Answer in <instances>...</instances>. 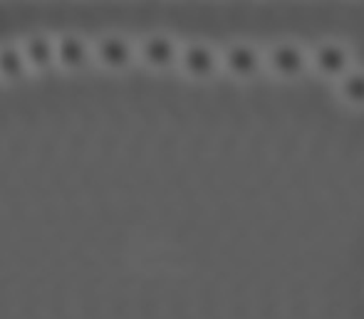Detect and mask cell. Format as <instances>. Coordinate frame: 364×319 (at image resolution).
I'll use <instances>...</instances> for the list:
<instances>
[{"label":"cell","instance_id":"1","mask_svg":"<svg viewBox=\"0 0 364 319\" xmlns=\"http://www.w3.org/2000/svg\"><path fill=\"white\" fill-rule=\"evenodd\" d=\"M265 75L285 85L300 82L310 75V48L292 38L265 45Z\"/></svg>","mask_w":364,"mask_h":319},{"label":"cell","instance_id":"2","mask_svg":"<svg viewBox=\"0 0 364 319\" xmlns=\"http://www.w3.org/2000/svg\"><path fill=\"white\" fill-rule=\"evenodd\" d=\"M357 67L355 50L342 38H322L310 48V75L337 85Z\"/></svg>","mask_w":364,"mask_h":319},{"label":"cell","instance_id":"3","mask_svg":"<svg viewBox=\"0 0 364 319\" xmlns=\"http://www.w3.org/2000/svg\"><path fill=\"white\" fill-rule=\"evenodd\" d=\"M220 70L228 80L250 85L265 75V48L255 40H230L220 48Z\"/></svg>","mask_w":364,"mask_h":319},{"label":"cell","instance_id":"4","mask_svg":"<svg viewBox=\"0 0 364 319\" xmlns=\"http://www.w3.org/2000/svg\"><path fill=\"white\" fill-rule=\"evenodd\" d=\"M178 70L191 82L216 80L218 75H223V70H220V50L213 48L206 40H191V43L181 45Z\"/></svg>","mask_w":364,"mask_h":319},{"label":"cell","instance_id":"5","mask_svg":"<svg viewBox=\"0 0 364 319\" xmlns=\"http://www.w3.org/2000/svg\"><path fill=\"white\" fill-rule=\"evenodd\" d=\"M136 55L139 63H144L149 70L154 72H166L178 67V58H181V45L166 33H154L146 35L141 43H136Z\"/></svg>","mask_w":364,"mask_h":319},{"label":"cell","instance_id":"6","mask_svg":"<svg viewBox=\"0 0 364 319\" xmlns=\"http://www.w3.org/2000/svg\"><path fill=\"white\" fill-rule=\"evenodd\" d=\"M92 50H95L97 63L114 72L127 70L134 60H139L136 45L132 43V40L122 38V35H105V38H100L92 45Z\"/></svg>","mask_w":364,"mask_h":319},{"label":"cell","instance_id":"7","mask_svg":"<svg viewBox=\"0 0 364 319\" xmlns=\"http://www.w3.org/2000/svg\"><path fill=\"white\" fill-rule=\"evenodd\" d=\"M92 58H95V50L77 35H63L60 40H55V63L65 70H82Z\"/></svg>","mask_w":364,"mask_h":319},{"label":"cell","instance_id":"8","mask_svg":"<svg viewBox=\"0 0 364 319\" xmlns=\"http://www.w3.org/2000/svg\"><path fill=\"white\" fill-rule=\"evenodd\" d=\"M335 94L347 109L364 112V67L357 65L350 75H345L335 85Z\"/></svg>","mask_w":364,"mask_h":319},{"label":"cell","instance_id":"9","mask_svg":"<svg viewBox=\"0 0 364 319\" xmlns=\"http://www.w3.org/2000/svg\"><path fill=\"white\" fill-rule=\"evenodd\" d=\"M25 60L33 70H45L55 63V40L45 38V35H33L23 48Z\"/></svg>","mask_w":364,"mask_h":319},{"label":"cell","instance_id":"10","mask_svg":"<svg viewBox=\"0 0 364 319\" xmlns=\"http://www.w3.org/2000/svg\"><path fill=\"white\" fill-rule=\"evenodd\" d=\"M28 60H25L23 48H0V77L3 80H20L28 72Z\"/></svg>","mask_w":364,"mask_h":319}]
</instances>
